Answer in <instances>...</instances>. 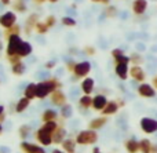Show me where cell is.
<instances>
[{"label":"cell","mask_w":157,"mask_h":153,"mask_svg":"<svg viewBox=\"0 0 157 153\" xmlns=\"http://www.w3.org/2000/svg\"><path fill=\"white\" fill-rule=\"evenodd\" d=\"M62 88V83L57 79V77H51L48 80L36 83V98L44 99L48 95H51L54 91L61 90Z\"/></svg>","instance_id":"obj_1"},{"label":"cell","mask_w":157,"mask_h":153,"mask_svg":"<svg viewBox=\"0 0 157 153\" xmlns=\"http://www.w3.org/2000/svg\"><path fill=\"white\" fill-rule=\"evenodd\" d=\"M59 124L57 121H48L44 123L40 128L36 131L35 138L41 146H50L52 143V132L57 130V127Z\"/></svg>","instance_id":"obj_2"},{"label":"cell","mask_w":157,"mask_h":153,"mask_svg":"<svg viewBox=\"0 0 157 153\" xmlns=\"http://www.w3.org/2000/svg\"><path fill=\"white\" fill-rule=\"evenodd\" d=\"M76 142L77 145H94V143H97L98 141V134L97 131H94V130H83V131H80L78 134L76 135Z\"/></svg>","instance_id":"obj_3"},{"label":"cell","mask_w":157,"mask_h":153,"mask_svg":"<svg viewBox=\"0 0 157 153\" xmlns=\"http://www.w3.org/2000/svg\"><path fill=\"white\" fill-rule=\"evenodd\" d=\"M22 39L19 35L11 36L10 39L7 40V47H6V55H15L18 54V50L22 44Z\"/></svg>","instance_id":"obj_4"},{"label":"cell","mask_w":157,"mask_h":153,"mask_svg":"<svg viewBox=\"0 0 157 153\" xmlns=\"http://www.w3.org/2000/svg\"><path fill=\"white\" fill-rule=\"evenodd\" d=\"M91 72V63L88 61H81V62H77L76 63V68L73 71V75L75 77L73 79H86L87 75Z\"/></svg>","instance_id":"obj_5"},{"label":"cell","mask_w":157,"mask_h":153,"mask_svg":"<svg viewBox=\"0 0 157 153\" xmlns=\"http://www.w3.org/2000/svg\"><path fill=\"white\" fill-rule=\"evenodd\" d=\"M141 130L145 134H155L157 132V120L152 117H142L139 121Z\"/></svg>","instance_id":"obj_6"},{"label":"cell","mask_w":157,"mask_h":153,"mask_svg":"<svg viewBox=\"0 0 157 153\" xmlns=\"http://www.w3.org/2000/svg\"><path fill=\"white\" fill-rule=\"evenodd\" d=\"M17 22V14L14 11H6L4 14L0 15V26L7 29V28L14 26Z\"/></svg>","instance_id":"obj_7"},{"label":"cell","mask_w":157,"mask_h":153,"mask_svg":"<svg viewBox=\"0 0 157 153\" xmlns=\"http://www.w3.org/2000/svg\"><path fill=\"white\" fill-rule=\"evenodd\" d=\"M19 149L22 153H46V149L43 146H39L32 142H26V141H22L19 143Z\"/></svg>","instance_id":"obj_8"},{"label":"cell","mask_w":157,"mask_h":153,"mask_svg":"<svg viewBox=\"0 0 157 153\" xmlns=\"http://www.w3.org/2000/svg\"><path fill=\"white\" fill-rule=\"evenodd\" d=\"M136 91L142 98H155L156 97V88L149 83H141Z\"/></svg>","instance_id":"obj_9"},{"label":"cell","mask_w":157,"mask_h":153,"mask_svg":"<svg viewBox=\"0 0 157 153\" xmlns=\"http://www.w3.org/2000/svg\"><path fill=\"white\" fill-rule=\"evenodd\" d=\"M50 99H51V104L55 105V106H63L65 104H68V97L63 91L57 90L50 95Z\"/></svg>","instance_id":"obj_10"},{"label":"cell","mask_w":157,"mask_h":153,"mask_svg":"<svg viewBox=\"0 0 157 153\" xmlns=\"http://www.w3.org/2000/svg\"><path fill=\"white\" fill-rule=\"evenodd\" d=\"M130 76L132 77V80H135V82H138V83H145V80H146V73H145V71L139 65L131 66Z\"/></svg>","instance_id":"obj_11"},{"label":"cell","mask_w":157,"mask_h":153,"mask_svg":"<svg viewBox=\"0 0 157 153\" xmlns=\"http://www.w3.org/2000/svg\"><path fill=\"white\" fill-rule=\"evenodd\" d=\"M66 135H68V132H66L65 127L58 126L57 130L52 132V143H55V145H61V143L66 140Z\"/></svg>","instance_id":"obj_12"},{"label":"cell","mask_w":157,"mask_h":153,"mask_svg":"<svg viewBox=\"0 0 157 153\" xmlns=\"http://www.w3.org/2000/svg\"><path fill=\"white\" fill-rule=\"evenodd\" d=\"M114 73L119 79L121 80H127L130 76V68H128V63H117L114 65Z\"/></svg>","instance_id":"obj_13"},{"label":"cell","mask_w":157,"mask_h":153,"mask_svg":"<svg viewBox=\"0 0 157 153\" xmlns=\"http://www.w3.org/2000/svg\"><path fill=\"white\" fill-rule=\"evenodd\" d=\"M108 104V98L102 94H97V95L92 98V109L94 110H98V112H102L103 108L106 106Z\"/></svg>","instance_id":"obj_14"},{"label":"cell","mask_w":157,"mask_h":153,"mask_svg":"<svg viewBox=\"0 0 157 153\" xmlns=\"http://www.w3.org/2000/svg\"><path fill=\"white\" fill-rule=\"evenodd\" d=\"M37 22H39V15H37V14H36V13L30 14V15L26 18V21H25V26H24L25 33H26V35H30V32H32V30L36 28Z\"/></svg>","instance_id":"obj_15"},{"label":"cell","mask_w":157,"mask_h":153,"mask_svg":"<svg viewBox=\"0 0 157 153\" xmlns=\"http://www.w3.org/2000/svg\"><path fill=\"white\" fill-rule=\"evenodd\" d=\"M106 123H108V116H99V117H95V119H92V120L90 121L88 128L94 130V131H98V130L102 128Z\"/></svg>","instance_id":"obj_16"},{"label":"cell","mask_w":157,"mask_h":153,"mask_svg":"<svg viewBox=\"0 0 157 153\" xmlns=\"http://www.w3.org/2000/svg\"><path fill=\"white\" fill-rule=\"evenodd\" d=\"M147 10V0H134L132 2V11L136 15H142Z\"/></svg>","instance_id":"obj_17"},{"label":"cell","mask_w":157,"mask_h":153,"mask_svg":"<svg viewBox=\"0 0 157 153\" xmlns=\"http://www.w3.org/2000/svg\"><path fill=\"white\" fill-rule=\"evenodd\" d=\"M61 146H62V151L66 152V153H76L77 142H76V140H73V138H66V140L61 143Z\"/></svg>","instance_id":"obj_18"},{"label":"cell","mask_w":157,"mask_h":153,"mask_svg":"<svg viewBox=\"0 0 157 153\" xmlns=\"http://www.w3.org/2000/svg\"><path fill=\"white\" fill-rule=\"evenodd\" d=\"M80 88L84 93V95H90V94L94 91V79H91V77H86V79L81 82Z\"/></svg>","instance_id":"obj_19"},{"label":"cell","mask_w":157,"mask_h":153,"mask_svg":"<svg viewBox=\"0 0 157 153\" xmlns=\"http://www.w3.org/2000/svg\"><path fill=\"white\" fill-rule=\"evenodd\" d=\"M124 148L127 153H138L139 152V141H136L135 138H128L124 142Z\"/></svg>","instance_id":"obj_20"},{"label":"cell","mask_w":157,"mask_h":153,"mask_svg":"<svg viewBox=\"0 0 157 153\" xmlns=\"http://www.w3.org/2000/svg\"><path fill=\"white\" fill-rule=\"evenodd\" d=\"M119 104H117V101H108V104H106V106L103 108L102 110V115L103 116H112L114 115V113H117V110H119Z\"/></svg>","instance_id":"obj_21"},{"label":"cell","mask_w":157,"mask_h":153,"mask_svg":"<svg viewBox=\"0 0 157 153\" xmlns=\"http://www.w3.org/2000/svg\"><path fill=\"white\" fill-rule=\"evenodd\" d=\"M58 120V113L54 109H46L41 113V121L43 123H48V121H57Z\"/></svg>","instance_id":"obj_22"},{"label":"cell","mask_w":157,"mask_h":153,"mask_svg":"<svg viewBox=\"0 0 157 153\" xmlns=\"http://www.w3.org/2000/svg\"><path fill=\"white\" fill-rule=\"evenodd\" d=\"M30 105V99L29 98H26V97H22V98H19L18 101H17V104H15V112L17 113H22V112H25V110L28 109V106Z\"/></svg>","instance_id":"obj_23"},{"label":"cell","mask_w":157,"mask_h":153,"mask_svg":"<svg viewBox=\"0 0 157 153\" xmlns=\"http://www.w3.org/2000/svg\"><path fill=\"white\" fill-rule=\"evenodd\" d=\"M32 51H33L32 44L28 43V41H22L21 47H19V50H18V55L21 58H25V57H28V55L32 54Z\"/></svg>","instance_id":"obj_24"},{"label":"cell","mask_w":157,"mask_h":153,"mask_svg":"<svg viewBox=\"0 0 157 153\" xmlns=\"http://www.w3.org/2000/svg\"><path fill=\"white\" fill-rule=\"evenodd\" d=\"M152 148H153V143L149 138H142L139 141V152L141 153H150Z\"/></svg>","instance_id":"obj_25"},{"label":"cell","mask_w":157,"mask_h":153,"mask_svg":"<svg viewBox=\"0 0 157 153\" xmlns=\"http://www.w3.org/2000/svg\"><path fill=\"white\" fill-rule=\"evenodd\" d=\"M15 35H21V26H19V25H17V24L14 25V26L4 29V32H3V36H4L6 40H8L11 36H15Z\"/></svg>","instance_id":"obj_26"},{"label":"cell","mask_w":157,"mask_h":153,"mask_svg":"<svg viewBox=\"0 0 157 153\" xmlns=\"http://www.w3.org/2000/svg\"><path fill=\"white\" fill-rule=\"evenodd\" d=\"M11 6H13V10L17 11V13H19V14L26 13V11H28V7H26L25 0H13Z\"/></svg>","instance_id":"obj_27"},{"label":"cell","mask_w":157,"mask_h":153,"mask_svg":"<svg viewBox=\"0 0 157 153\" xmlns=\"http://www.w3.org/2000/svg\"><path fill=\"white\" fill-rule=\"evenodd\" d=\"M24 97L29 98L30 101L36 98V83H30V84H28L26 87H25V90H24Z\"/></svg>","instance_id":"obj_28"},{"label":"cell","mask_w":157,"mask_h":153,"mask_svg":"<svg viewBox=\"0 0 157 153\" xmlns=\"http://www.w3.org/2000/svg\"><path fill=\"white\" fill-rule=\"evenodd\" d=\"M78 105L83 109H88V108H92V97L90 95H83L80 99H78Z\"/></svg>","instance_id":"obj_29"},{"label":"cell","mask_w":157,"mask_h":153,"mask_svg":"<svg viewBox=\"0 0 157 153\" xmlns=\"http://www.w3.org/2000/svg\"><path fill=\"white\" fill-rule=\"evenodd\" d=\"M72 113H73V109H72V106L69 104H65L63 106H61V117L63 120L72 117Z\"/></svg>","instance_id":"obj_30"},{"label":"cell","mask_w":157,"mask_h":153,"mask_svg":"<svg viewBox=\"0 0 157 153\" xmlns=\"http://www.w3.org/2000/svg\"><path fill=\"white\" fill-rule=\"evenodd\" d=\"M50 29H51V28L46 24V21H39L37 25H36V28H35V30L39 33V35H46Z\"/></svg>","instance_id":"obj_31"},{"label":"cell","mask_w":157,"mask_h":153,"mask_svg":"<svg viewBox=\"0 0 157 153\" xmlns=\"http://www.w3.org/2000/svg\"><path fill=\"white\" fill-rule=\"evenodd\" d=\"M11 71H13L14 75H17V76H21V75L25 73V71H26V66H25L24 62H18V63H15V65L11 66Z\"/></svg>","instance_id":"obj_32"},{"label":"cell","mask_w":157,"mask_h":153,"mask_svg":"<svg viewBox=\"0 0 157 153\" xmlns=\"http://www.w3.org/2000/svg\"><path fill=\"white\" fill-rule=\"evenodd\" d=\"M30 131H32L30 126H28V124H24V126H21L18 128V135L22 138V140H26V138L30 135Z\"/></svg>","instance_id":"obj_33"},{"label":"cell","mask_w":157,"mask_h":153,"mask_svg":"<svg viewBox=\"0 0 157 153\" xmlns=\"http://www.w3.org/2000/svg\"><path fill=\"white\" fill-rule=\"evenodd\" d=\"M130 62L132 63V65H139L141 66L142 63H144V57H142L139 52H132V54L130 55Z\"/></svg>","instance_id":"obj_34"},{"label":"cell","mask_w":157,"mask_h":153,"mask_svg":"<svg viewBox=\"0 0 157 153\" xmlns=\"http://www.w3.org/2000/svg\"><path fill=\"white\" fill-rule=\"evenodd\" d=\"M117 14H119V11H117V8L114 7V6H108V7L105 8V15L108 17V18H116Z\"/></svg>","instance_id":"obj_35"},{"label":"cell","mask_w":157,"mask_h":153,"mask_svg":"<svg viewBox=\"0 0 157 153\" xmlns=\"http://www.w3.org/2000/svg\"><path fill=\"white\" fill-rule=\"evenodd\" d=\"M61 22H62L63 26H68V28L76 26V21H75V18H72V17H63V18L61 19Z\"/></svg>","instance_id":"obj_36"},{"label":"cell","mask_w":157,"mask_h":153,"mask_svg":"<svg viewBox=\"0 0 157 153\" xmlns=\"http://www.w3.org/2000/svg\"><path fill=\"white\" fill-rule=\"evenodd\" d=\"M7 57V61L11 63V66L13 65H15V63H18V62H22V58L19 57L18 54H15V55H6Z\"/></svg>","instance_id":"obj_37"},{"label":"cell","mask_w":157,"mask_h":153,"mask_svg":"<svg viewBox=\"0 0 157 153\" xmlns=\"http://www.w3.org/2000/svg\"><path fill=\"white\" fill-rule=\"evenodd\" d=\"M117 63H130V57H127V55H120V57L114 58V65H117Z\"/></svg>","instance_id":"obj_38"},{"label":"cell","mask_w":157,"mask_h":153,"mask_svg":"<svg viewBox=\"0 0 157 153\" xmlns=\"http://www.w3.org/2000/svg\"><path fill=\"white\" fill-rule=\"evenodd\" d=\"M46 24L48 25L50 28H52V26H55V24H57V18H55L54 15H48L46 18Z\"/></svg>","instance_id":"obj_39"},{"label":"cell","mask_w":157,"mask_h":153,"mask_svg":"<svg viewBox=\"0 0 157 153\" xmlns=\"http://www.w3.org/2000/svg\"><path fill=\"white\" fill-rule=\"evenodd\" d=\"M76 63H77V62H75L73 59H69L68 62H66V69H68L69 72H72V73H73L75 68H76Z\"/></svg>","instance_id":"obj_40"},{"label":"cell","mask_w":157,"mask_h":153,"mask_svg":"<svg viewBox=\"0 0 157 153\" xmlns=\"http://www.w3.org/2000/svg\"><path fill=\"white\" fill-rule=\"evenodd\" d=\"M120 55H124V51H123L121 48L112 50V57H113V59H114V58H117V57H120Z\"/></svg>","instance_id":"obj_41"},{"label":"cell","mask_w":157,"mask_h":153,"mask_svg":"<svg viewBox=\"0 0 157 153\" xmlns=\"http://www.w3.org/2000/svg\"><path fill=\"white\" fill-rule=\"evenodd\" d=\"M95 47H92V46H86L84 47V52H86L87 55H94L95 54Z\"/></svg>","instance_id":"obj_42"},{"label":"cell","mask_w":157,"mask_h":153,"mask_svg":"<svg viewBox=\"0 0 157 153\" xmlns=\"http://www.w3.org/2000/svg\"><path fill=\"white\" fill-rule=\"evenodd\" d=\"M91 2H92V3H99V4H105V6H108L110 0H91Z\"/></svg>","instance_id":"obj_43"},{"label":"cell","mask_w":157,"mask_h":153,"mask_svg":"<svg viewBox=\"0 0 157 153\" xmlns=\"http://www.w3.org/2000/svg\"><path fill=\"white\" fill-rule=\"evenodd\" d=\"M54 66H55V62H54V61H48V62L46 63V68H47V69H52Z\"/></svg>","instance_id":"obj_44"},{"label":"cell","mask_w":157,"mask_h":153,"mask_svg":"<svg viewBox=\"0 0 157 153\" xmlns=\"http://www.w3.org/2000/svg\"><path fill=\"white\" fill-rule=\"evenodd\" d=\"M152 86H153V87H155L156 90H157V75H156V76L152 79Z\"/></svg>","instance_id":"obj_45"},{"label":"cell","mask_w":157,"mask_h":153,"mask_svg":"<svg viewBox=\"0 0 157 153\" xmlns=\"http://www.w3.org/2000/svg\"><path fill=\"white\" fill-rule=\"evenodd\" d=\"M0 3H2L3 6H8V4L13 3V0H0Z\"/></svg>","instance_id":"obj_46"},{"label":"cell","mask_w":157,"mask_h":153,"mask_svg":"<svg viewBox=\"0 0 157 153\" xmlns=\"http://www.w3.org/2000/svg\"><path fill=\"white\" fill-rule=\"evenodd\" d=\"M4 120H6V113H2V115H0V124L4 123Z\"/></svg>","instance_id":"obj_47"},{"label":"cell","mask_w":157,"mask_h":153,"mask_svg":"<svg viewBox=\"0 0 157 153\" xmlns=\"http://www.w3.org/2000/svg\"><path fill=\"white\" fill-rule=\"evenodd\" d=\"M117 104H119V106L121 108V106H124V105H125V102L123 101V99H120V101H117Z\"/></svg>","instance_id":"obj_48"},{"label":"cell","mask_w":157,"mask_h":153,"mask_svg":"<svg viewBox=\"0 0 157 153\" xmlns=\"http://www.w3.org/2000/svg\"><path fill=\"white\" fill-rule=\"evenodd\" d=\"M33 2H35L36 4H43V3L47 2V0H33Z\"/></svg>","instance_id":"obj_49"},{"label":"cell","mask_w":157,"mask_h":153,"mask_svg":"<svg viewBox=\"0 0 157 153\" xmlns=\"http://www.w3.org/2000/svg\"><path fill=\"white\" fill-rule=\"evenodd\" d=\"M51 153H66V152H63V151H61V149H54Z\"/></svg>","instance_id":"obj_50"},{"label":"cell","mask_w":157,"mask_h":153,"mask_svg":"<svg viewBox=\"0 0 157 153\" xmlns=\"http://www.w3.org/2000/svg\"><path fill=\"white\" fill-rule=\"evenodd\" d=\"M150 153H157V145H153L152 151H150Z\"/></svg>","instance_id":"obj_51"},{"label":"cell","mask_w":157,"mask_h":153,"mask_svg":"<svg viewBox=\"0 0 157 153\" xmlns=\"http://www.w3.org/2000/svg\"><path fill=\"white\" fill-rule=\"evenodd\" d=\"M2 113H4V106H3V105H0V115H2Z\"/></svg>","instance_id":"obj_52"},{"label":"cell","mask_w":157,"mask_h":153,"mask_svg":"<svg viewBox=\"0 0 157 153\" xmlns=\"http://www.w3.org/2000/svg\"><path fill=\"white\" fill-rule=\"evenodd\" d=\"M92 153H101V152H99V149H98V148H94V149H92Z\"/></svg>","instance_id":"obj_53"},{"label":"cell","mask_w":157,"mask_h":153,"mask_svg":"<svg viewBox=\"0 0 157 153\" xmlns=\"http://www.w3.org/2000/svg\"><path fill=\"white\" fill-rule=\"evenodd\" d=\"M3 50V43H2V40H0V51Z\"/></svg>","instance_id":"obj_54"},{"label":"cell","mask_w":157,"mask_h":153,"mask_svg":"<svg viewBox=\"0 0 157 153\" xmlns=\"http://www.w3.org/2000/svg\"><path fill=\"white\" fill-rule=\"evenodd\" d=\"M48 2H51V3H57V2H59V0H48Z\"/></svg>","instance_id":"obj_55"},{"label":"cell","mask_w":157,"mask_h":153,"mask_svg":"<svg viewBox=\"0 0 157 153\" xmlns=\"http://www.w3.org/2000/svg\"><path fill=\"white\" fill-rule=\"evenodd\" d=\"M2 131H3V126L0 124V134H2Z\"/></svg>","instance_id":"obj_56"}]
</instances>
